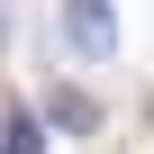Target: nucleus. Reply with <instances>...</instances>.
I'll list each match as a JSON object with an SVG mask.
<instances>
[{
	"instance_id": "obj_1",
	"label": "nucleus",
	"mask_w": 154,
	"mask_h": 154,
	"mask_svg": "<svg viewBox=\"0 0 154 154\" xmlns=\"http://www.w3.org/2000/svg\"><path fill=\"white\" fill-rule=\"evenodd\" d=\"M63 36L82 54H109L118 45V9H109V0H63Z\"/></svg>"
},
{
	"instance_id": "obj_2",
	"label": "nucleus",
	"mask_w": 154,
	"mask_h": 154,
	"mask_svg": "<svg viewBox=\"0 0 154 154\" xmlns=\"http://www.w3.org/2000/svg\"><path fill=\"white\" fill-rule=\"evenodd\" d=\"M45 118H54L63 136H91V127H100V109H91L82 91H72V82H54V91H45Z\"/></svg>"
},
{
	"instance_id": "obj_3",
	"label": "nucleus",
	"mask_w": 154,
	"mask_h": 154,
	"mask_svg": "<svg viewBox=\"0 0 154 154\" xmlns=\"http://www.w3.org/2000/svg\"><path fill=\"white\" fill-rule=\"evenodd\" d=\"M0 145H9V154H36V145H45V118H27V109H18L9 127H0Z\"/></svg>"
},
{
	"instance_id": "obj_4",
	"label": "nucleus",
	"mask_w": 154,
	"mask_h": 154,
	"mask_svg": "<svg viewBox=\"0 0 154 154\" xmlns=\"http://www.w3.org/2000/svg\"><path fill=\"white\" fill-rule=\"evenodd\" d=\"M0 36H9V0H0Z\"/></svg>"
},
{
	"instance_id": "obj_5",
	"label": "nucleus",
	"mask_w": 154,
	"mask_h": 154,
	"mask_svg": "<svg viewBox=\"0 0 154 154\" xmlns=\"http://www.w3.org/2000/svg\"><path fill=\"white\" fill-rule=\"evenodd\" d=\"M0 154H9V145H0Z\"/></svg>"
}]
</instances>
